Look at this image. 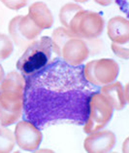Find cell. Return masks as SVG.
I'll list each match as a JSON object with an SVG mask.
<instances>
[{"label": "cell", "instance_id": "1", "mask_svg": "<svg viewBox=\"0 0 129 153\" xmlns=\"http://www.w3.org/2000/svg\"><path fill=\"white\" fill-rule=\"evenodd\" d=\"M84 65H71L56 57L42 69L25 76V120L45 129L60 122L84 125L91 95L99 87L88 83Z\"/></svg>", "mask_w": 129, "mask_h": 153}, {"label": "cell", "instance_id": "2", "mask_svg": "<svg viewBox=\"0 0 129 153\" xmlns=\"http://www.w3.org/2000/svg\"><path fill=\"white\" fill-rule=\"evenodd\" d=\"M53 54L51 38L43 36L33 40L17 62V68L23 75H29L42 69L51 62Z\"/></svg>", "mask_w": 129, "mask_h": 153}, {"label": "cell", "instance_id": "3", "mask_svg": "<svg viewBox=\"0 0 129 153\" xmlns=\"http://www.w3.org/2000/svg\"><path fill=\"white\" fill-rule=\"evenodd\" d=\"M114 109L112 103L99 90L94 92L88 102L87 117L84 125V133L89 134L104 129L113 117Z\"/></svg>", "mask_w": 129, "mask_h": 153}, {"label": "cell", "instance_id": "4", "mask_svg": "<svg viewBox=\"0 0 129 153\" xmlns=\"http://www.w3.org/2000/svg\"><path fill=\"white\" fill-rule=\"evenodd\" d=\"M104 24L99 13L83 9L72 19L69 29L78 38L94 39L104 30Z\"/></svg>", "mask_w": 129, "mask_h": 153}, {"label": "cell", "instance_id": "5", "mask_svg": "<svg viewBox=\"0 0 129 153\" xmlns=\"http://www.w3.org/2000/svg\"><path fill=\"white\" fill-rule=\"evenodd\" d=\"M23 111V94L0 91V124L10 126L18 121Z\"/></svg>", "mask_w": 129, "mask_h": 153}, {"label": "cell", "instance_id": "6", "mask_svg": "<svg viewBox=\"0 0 129 153\" xmlns=\"http://www.w3.org/2000/svg\"><path fill=\"white\" fill-rule=\"evenodd\" d=\"M14 134L18 146L24 151H36L43 140L41 130L25 119L17 123Z\"/></svg>", "mask_w": 129, "mask_h": 153}, {"label": "cell", "instance_id": "7", "mask_svg": "<svg viewBox=\"0 0 129 153\" xmlns=\"http://www.w3.org/2000/svg\"><path fill=\"white\" fill-rule=\"evenodd\" d=\"M116 135L110 130H98L87 134L84 141V148L88 153H106L114 148Z\"/></svg>", "mask_w": 129, "mask_h": 153}, {"label": "cell", "instance_id": "8", "mask_svg": "<svg viewBox=\"0 0 129 153\" xmlns=\"http://www.w3.org/2000/svg\"><path fill=\"white\" fill-rule=\"evenodd\" d=\"M89 56V49L84 39L74 37L69 39L62 49L61 58L71 65H82Z\"/></svg>", "mask_w": 129, "mask_h": 153}, {"label": "cell", "instance_id": "9", "mask_svg": "<svg viewBox=\"0 0 129 153\" xmlns=\"http://www.w3.org/2000/svg\"><path fill=\"white\" fill-rule=\"evenodd\" d=\"M119 73V66L113 59H99L94 62V75L99 85L104 86L116 81Z\"/></svg>", "mask_w": 129, "mask_h": 153}, {"label": "cell", "instance_id": "10", "mask_svg": "<svg viewBox=\"0 0 129 153\" xmlns=\"http://www.w3.org/2000/svg\"><path fill=\"white\" fill-rule=\"evenodd\" d=\"M107 34L112 43L124 44L129 41V20L121 16L111 18L107 24Z\"/></svg>", "mask_w": 129, "mask_h": 153}, {"label": "cell", "instance_id": "11", "mask_svg": "<svg viewBox=\"0 0 129 153\" xmlns=\"http://www.w3.org/2000/svg\"><path fill=\"white\" fill-rule=\"evenodd\" d=\"M28 16L37 27L42 29H49L54 24V16L49 7L44 2H34L28 8Z\"/></svg>", "mask_w": 129, "mask_h": 153}, {"label": "cell", "instance_id": "12", "mask_svg": "<svg viewBox=\"0 0 129 153\" xmlns=\"http://www.w3.org/2000/svg\"><path fill=\"white\" fill-rule=\"evenodd\" d=\"M99 92L106 97L116 110H121L124 108L126 102L124 98L123 87L120 82L114 81L110 84L101 86L99 88Z\"/></svg>", "mask_w": 129, "mask_h": 153}, {"label": "cell", "instance_id": "13", "mask_svg": "<svg viewBox=\"0 0 129 153\" xmlns=\"http://www.w3.org/2000/svg\"><path fill=\"white\" fill-rule=\"evenodd\" d=\"M25 85V76L18 71L9 72L0 83V91L23 94Z\"/></svg>", "mask_w": 129, "mask_h": 153}, {"label": "cell", "instance_id": "14", "mask_svg": "<svg viewBox=\"0 0 129 153\" xmlns=\"http://www.w3.org/2000/svg\"><path fill=\"white\" fill-rule=\"evenodd\" d=\"M77 37L69 28L60 27L55 28L51 34V45H53V52L57 55V57H61L62 49L69 39Z\"/></svg>", "mask_w": 129, "mask_h": 153}, {"label": "cell", "instance_id": "15", "mask_svg": "<svg viewBox=\"0 0 129 153\" xmlns=\"http://www.w3.org/2000/svg\"><path fill=\"white\" fill-rule=\"evenodd\" d=\"M18 29H20L21 36L28 41H33L36 39L42 31V29L37 27L28 15L21 16L20 23H18Z\"/></svg>", "mask_w": 129, "mask_h": 153}, {"label": "cell", "instance_id": "16", "mask_svg": "<svg viewBox=\"0 0 129 153\" xmlns=\"http://www.w3.org/2000/svg\"><path fill=\"white\" fill-rule=\"evenodd\" d=\"M83 10V7L79 5L78 3H66L60 8L59 11V21L62 27L66 28H69L70 23H71L72 19L75 17L77 13H79L80 11Z\"/></svg>", "mask_w": 129, "mask_h": 153}, {"label": "cell", "instance_id": "17", "mask_svg": "<svg viewBox=\"0 0 129 153\" xmlns=\"http://www.w3.org/2000/svg\"><path fill=\"white\" fill-rule=\"evenodd\" d=\"M21 16H17L13 18L10 21L9 25H8V30L10 34V38L12 39L13 42L16 44L18 47H20L21 49H26V47L29 45L25 38L21 36L20 29H18V23H20Z\"/></svg>", "mask_w": 129, "mask_h": 153}, {"label": "cell", "instance_id": "18", "mask_svg": "<svg viewBox=\"0 0 129 153\" xmlns=\"http://www.w3.org/2000/svg\"><path fill=\"white\" fill-rule=\"evenodd\" d=\"M16 144L15 134L6 126H0V153H9Z\"/></svg>", "mask_w": 129, "mask_h": 153}, {"label": "cell", "instance_id": "19", "mask_svg": "<svg viewBox=\"0 0 129 153\" xmlns=\"http://www.w3.org/2000/svg\"><path fill=\"white\" fill-rule=\"evenodd\" d=\"M14 51L13 41L4 33H0V61L6 59Z\"/></svg>", "mask_w": 129, "mask_h": 153}, {"label": "cell", "instance_id": "20", "mask_svg": "<svg viewBox=\"0 0 129 153\" xmlns=\"http://www.w3.org/2000/svg\"><path fill=\"white\" fill-rule=\"evenodd\" d=\"M94 62H95V59L94 61L88 62L87 63H86V65L83 66L84 76L88 83L95 86V87L100 88V85H99V83L97 82L96 78H95V75H94Z\"/></svg>", "mask_w": 129, "mask_h": 153}, {"label": "cell", "instance_id": "21", "mask_svg": "<svg viewBox=\"0 0 129 153\" xmlns=\"http://www.w3.org/2000/svg\"><path fill=\"white\" fill-rule=\"evenodd\" d=\"M111 49L117 57L123 59H129V41L124 44H111Z\"/></svg>", "mask_w": 129, "mask_h": 153}, {"label": "cell", "instance_id": "22", "mask_svg": "<svg viewBox=\"0 0 129 153\" xmlns=\"http://www.w3.org/2000/svg\"><path fill=\"white\" fill-rule=\"evenodd\" d=\"M0 2L11 10H20L26 6L28 0H0Z\"/></svg>", "mask_w": 129, "mask_h": 153}, {"label": "cell", "instance_id": "23", "mask_svg": "<svg viewBox=\"0 0 129 153\" xmlns=\"http://www.w3.org/2000/svg\"><path fill=\"white\" fill-rule=\"evenodd\" d=\"M121 150H122L123 153H129V137H127L126 139L124 140Z\"/></svg>", "mask_w": 129, "mask_h": 153}, {"label": "cell", "instance_id": "24", "mask_svg": "<svg viewBox=\"0 0 129 153\" xmlns=\"http://www.w3.org/2000/svg\"><path fill=\"white\" fill-rule=\"evenodd\" d=\"M123 93H124L125 102H126V103H129V82L125 84V86L123 87Z\"/></svg>", "mask_w": 129, "mask_h": 153}, {"label": "cell", "instance_id": "25", "mask_svg": "<svg viewBox=\"0 0 129 153\" xmlns=\"http://www.w3.org/2000/svg\"><path fill=\"white\" fill-rule=\"evenodd\" d=\"M94 1L101 6H109V5H111V3H112L113 0H94Z\"/></svg>", "mask_w": 129, "mask_h": 153}, {"label": "cell", "instance_id": "26", "mask_svg": "<svg viewBox=\"0 0 129 153\" xmlns=\"http://www.w3.org/2000/svg\"><path fill=\"white\" fill-rule=\"evenodd\" d=\"M5 77V72H4V69H3V66L0 65V83L1 81L3 80V78Z\"/></svg>", "mask_w": 129, "mask_h": 153}, {"label": "cell", "instance_id": "27", "mask_svg": "<svg viewBox=\"0 0 129 153\" xmlns=\"http://www.w3.org/2000/svg\"><path fill=\"white\" fill-rule=\"evenodd\" d=\"M38 151L39 152H53V150H50V149H40Z\"/></svg>", "mask_w": 129, "mask_h": 153}, {"label": "cell", "instance_id": "28", "mask_svg": "<svg viewBox=\"0 0 129 153\" xmlns=\"http://www.w3.org/2000/svg\"><path fill=\"white\" fill-rule=\"evenodd\" d=\"M74 1L77 2V3H86L88 1V0H74Z\"/></svg>", "mask_w": 129, "mask_h": 153}]
</instances>
